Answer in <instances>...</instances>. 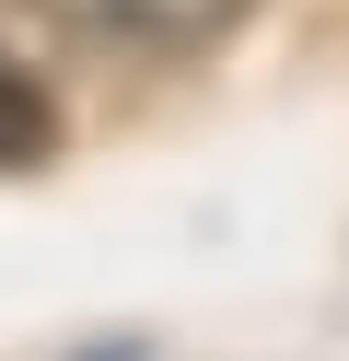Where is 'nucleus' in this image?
Wrapping results in <instances>:
<instances>
[{"mask_svg":"<svg viewBox=\"0 0 349 361\" xmlns=\"http://www.w3.org/2000/svg\"><path fill=\"white\" fill-rule=\"evenodd\" d=\"M47 24L93 35V47H209L256 12V0H35Z\"/></svg>","mask_w":349,"mask_h":361,"instance_id":"obj_1","label":"nucleus"},{"mask_svg":"<svg viewBox=\"0 0 349 361\" xmlns=\"http://www.w3.org/2000/svg\"><path fill=\"white\" fill-rule=\"evenodd\" d=\"M82 361H140V350H82Z\"/></svg>","mask_w":349,"mask_h":361,"instance_id":"obj_3","label":"nucleus"},{"mask_svg":"<svg viewBox=\"0 0 349 361\" xmlns=\"http://www.w3.org/2000/svg\"><path fill=\"white\" fill-rule=\"evenodd\" d=\"M47 140H59V105H47V82L0 59V175H12V164H47Z\"/></svg>","mask_w":349,"mask_h":361,"instance_id":"obj_2","label":"nucleus"}]
</instances>
